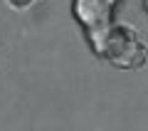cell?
<instances>
[{"mask_svg": "<svg viewBox=\"0 0 148 131\" xmlns=\"http://www.w3.org/2000/svg\"><path fill=\"white\" fill-rule=\"evenodd\" d=\"M96 57H104L106 62H111L119 69H141L146 64L148 50L141 42L136 27L121 22V25H114L109 30Z\"/></svg>", "mask_w": 148, "mask_h": 131, "instance_id": "obj_1", "label": "cell"}, {"mask_svg": "<svg viewBox=\"0 0 148 131\" xmlns=\"http://www.w3.org/2000/svg\"><path fill=\"white\" fill-rule=\"evenodd\" d=\"M121 0H74L72 12L82 25L94 54H99L109 30L114 27V12Z\"/></svg>", "mask_w": 148, "mask_h": 131, "instance_id": "obj_2", "label": "cell"}, {"mask_svg": "<svg viewBox=\"0 0 148 131\" xmlns=\"http://www.w3.org/2000/svg\"><path fill=\"white\" fill-rule=\"evenodd\" d=\"M15 10H22V8H27V5H32V0H8Z\"/></svg>", "mask_w": 148, "mask_h": 131, "instance_id": "obj_3", "label": "cell"}, {"mask_svg": "<svg viewBox=\"0 0 148 131\" xmlns=\"http://www.w3.org/2000/svg\"><path fill=\"white\" fill-rule=\"evenodd\" d=\"M143 8H146V12H148V0H143Z\"/></svg>", "mask_w": 148, "mask_h": 131, "instance_id": "obj_4", "label": "cell"}]
</instances>
